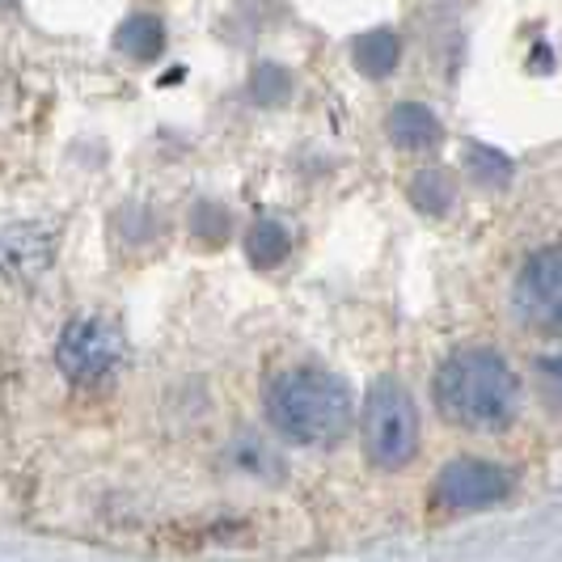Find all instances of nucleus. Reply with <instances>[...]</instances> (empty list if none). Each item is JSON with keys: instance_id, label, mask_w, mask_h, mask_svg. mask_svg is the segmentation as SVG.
I'll return each mask as SVG.
<instances>
[{"instance_id": "5", "label": "nucleus", "mask_w": 562, "mask_h": 562, "mask_svg": "<svg viewBox=\"0 0 562 562\" xmlns=\"http://www.w3.org/2000/svg\"><path fill=\"white\" fill-rule=\"evenodd\" d=\"M512 313L533 335H562V241L533 250L512 280Z\"/></svg>"}, {"instance_id": "9", "label": "nucleus", "mask_w": 562, "mask_h": 562, "mask_svg": "<svg viewBox=\"0 0 562 562\" xmlns=\"http://www.w3.org/2000/svg\"><path fill=\"white\" fill-rule=\"evenodd\" d=\"M351 59H356V68L364 72L368 81H385L397 68V59H402V38L394 30H368L364 38H356Z\"/></svg>"}, {"instance_id": "16", "label": "nucleus", "mask_w": 562, "mask_h": 562, "mask_svg": "<svg viewBox=\"0 0 562 562\" xmlns=\"http://www.w3.org/2000/svg\"><path fill=\"white\" fill-rule=\"evenodd\" d=\"M195 228L203 241H221V237L228 233V212H221V207H199Z\"/></svg>"}, {"instance_id": "11", "label": "nucleus", "mask_w": 562, "mask_h": 562, "mask_svg": "<svg viewBox=\"0 0 562 562\" xmlns=\"http://www.w3.org/2000/svg\"><path fill=\"white\" fill-rule=\"evenodd\" d=\"M246 254H250L254 267H280L283 258L292 254V233L276 221V216H262V221H254V228L246 233Z\"/></svg>"}, {"instance_id": "1", "label": "nucleus", "mask_w": 562, "mask_h": 562, "mask_svg": "<svg viewBox=\"0 0 562 562\" xmlns=\"http://www.w3.org/2000/svg\"><path fill=\"white\" fill-rule=\"evenodd\" d=\"M436 411L461 431H504L520 411V376L495 347H461L436 368Z\"/></svg>"}, {"instance_id": "14", "label": "nucleus", "mask_w": 562, "mask_h": 562, "mask_svg": "<svg viewBox=\"0 0 562 562\" xmlns=\"http://www.w3.org/2000/svg\"><path fill=\"white\" fill-rule=\"evenodd\" d=\"M533 385H537V397H541L554 415H562V351H546V356H537Z\"/></svg>"}, {"instance_id": "4", "label": "nucleus", "mask_w": 562, "mask_h": 562, "mask_svg": "<svg viewBox=\"0 0 562 562\" xmlns=\"http://www.w3.org/2000/svg\"><path fill=\"white\" fill-rule=\"evenodd\" d=\"M56 364L77 390H106L127 368V335L102 313H81L59 330Z\"/></svg>"}, {"instance_id": "15", "label": "nucleus", "mask_w": 562, "mask_h": 562, "mask_svg": "<svg viewBox=\"0 0 562 562\" xmlns=\"http://www.w3.org/2000/svg\"><path fill=\"white\" fill-rule=\"evenodd\" d=\"M288 89H292V81L283 77L280 68H262V72L254 77V98H262V102H280Z\"/></svg>"}, {"instance_id": "7", "label": "nucleus", "mask_w": 562, "mask_h": 562, "mask_svg": "<svg viewBox=\"0 0 562 562\" xmlns=\"http://www.w3.org/2000/svg\"><path fill=\"white\" fill-rule=\"evenodd\" d=\"M56 258V233L47 225H13L0 233V280L22 283L47 271Z\"/></svg>"}, {"instance_id": "12", "label": "nucleus", "mask_w": 562, "mask_h": 562, "mask_svg": "<svg viewBox=\"0 0 562 562\" xmlns=\"http://www.w3.org/2000/svg\"><path fill=\"white\" fill-rule=\"evenodd\" d=\"M452 195H457V187H452V178L445 169H423L411 182V203L427 216H445L452 207Z\"/></svg>"}, {"instance_id": "13", "label": "nucleus", "mask_w": 562, "mask_h": 562, "mask_svg": "<svg viewBox=\"0 0 562 562\" xmlns=\"http://www.w3.org/2000/svg\"><path fill=\"white\" fill-rule=\"evenodd\" d=\"M465 178L486 187V191H504L507 178H512V161H507L504 153L486 148V144H470L465 148Z\"/></svg>"}, {"instance_id": "2", "label": "nucleus", "mask_w": 562, "mask_h": 562, "mask_svg": "<svg viewBox=\"0 0 562 562\" xmlns=\"http://www.w3.org/2000/svg\"><path fill=\"white\" fill-rule=\"evenodd\" d=\"M356 419L351 390L326 368H292L280 372L267 390V423L288 445L301 449H330Z\"/></svg>"}, {"instance_id": "10", "label": "nucleus", "mask_w": 562, "mask_h": 562, "mask_svg": "<svg viewBox=\"0 0 562 562\" xmlns=\"http://www.w3.org/2000/svg\"><path fill=\"white\" fill-rule=\"evenodd\" d=\"M114 47L132 59H157L166 47V26L153 13H132L114 34Z\"/></svg>"}, {"instance_id": "8", "label": "nucleus", "mask_w": 562, "mask_h": 562, "mask_svg": "<svg viewBox=\"0 0 562 562\" xmlns=\"http://www.w3.org/2000/svg\"><path fill=\"white\" fill-rule=\"evenodd\" d=\"M385 132H390V140L402 153H427V148H436V144L445 140L440 114L431 111V106H423V102H402V106H394Z\"/></svg>"}, {"instance_id": "6", "label": "nucleus", "mask_w": 562, "mask_h": 562, "mask_svg": "<svg viewBox=\"0 0 562 562\" xmlns=\"http://www.w3.org/2000/svg\"><path fill=\"white\" fill-rule=\"evenodd\" d=\"M507 491H512V474L504 465L482 457H457L436 479V504L445 512H482L507 499Z\"/></svg>"}, {"instance_id": "3", "label": "nucleus", "mask_w": 562, "mask_h": 562, "mask_svg": "<svg viewBox=\"0 0 562 562\" xmlns=\"http://www.w3.org/2000/svg\"><path fill=\"white\" fill-rule=\"evenodd\" d=\"M360 436H364L368 461L385 474L406 470L419 452V411L415 397L397 376H376L364 394L360 411Z\"/></svg>"}]
</instances>
